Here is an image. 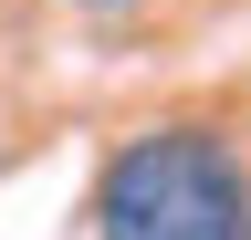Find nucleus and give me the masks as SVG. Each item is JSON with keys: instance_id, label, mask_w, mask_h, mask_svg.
Wrapping results in <instances>:
<instances>
[{"instance_id": "f257e3e1", "label": "nucleus", "mask_w": 251, "mask_h": 240, "mask_svg": "<svg viewBox=\"0 0 251 240\" xmlns=\"http://www.w3.org/2000/svg\"><path fill=\"white\" fill-rule=\"evenodd\" d=\"M94 240H251V167L220 126H147L94 177Z\"/></svg>"}, {"instance_id": "f03ea898", "label": "nucleus", "mask_w": 251, "mask_h": 240, "mask_svg": "<svg viewBox=\"0 0 251 240\" xmlns=\"http://www.w3.org/2000/svg\"><path fill=\"white\" fill-rule=\"evenodd\" d=\"M84 11H126V0H84Z\"/></svg>"}]
</instances>
